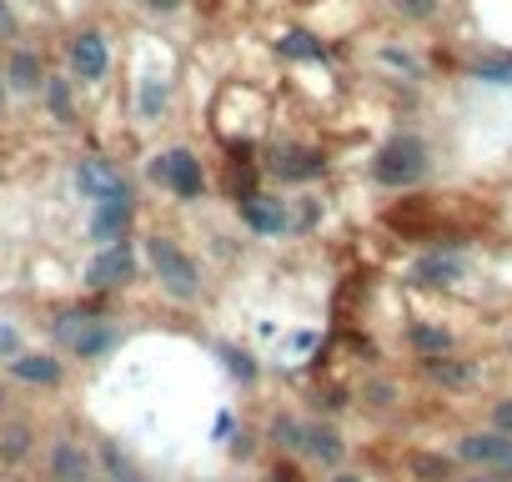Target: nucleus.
Here are the masks:
<instances>
[{
    "mask_svg": "<svg viewBox=\"0 0 512 482\" xmlns=\"http://www.w3.org/2000/svg\"><path fill=\"white\" fill-rule=\"evenodd\" d=\"M146 262H151V272H156V282L171 302H196L201 297V272L181 252L176 236H146Z\"/></svg>",
    "mask_w": 512,
    "mask_h": 482,
    "instance_id": "1",
    "label": "nucleus"
},
{
    "mask_svg": "<svg viewBox=\"0 0 512 482\" xmlns=\"http://www.w3.org/2000/svg\"><path fill=\"white\" fill-rule=\"evenodd\" d=\"M427 171H432V151H427L422 136H392V141L372 156V181H377V186H392V191L417 186Z\"/></svg>",
    "mask_w": 512,
    "mask_h": 482,
    "instance_id": "2",
    "label": "nucleus"
},
{
    "mask_svg": "<svg viewBox=\"0 0 512 482\" xmlns=\"http://www.w3.org/2000/svg\"><path fill=\"white\" fill-rule=\"evenodd\" d=\"M151 181H156V186H166V191H171V196H181V201H196V196L206 191V171H201V161H196L186 146L151 156Z\"/></svg>",
    "mask_w": 512,
    "mask_h": 482,
    "instance_id": "3",
    "label": "nucleus"
},
{
    "mask_svg": "<svg viewBox=\"0 0 512 482\" xmlns=\"http://www.w3.org/2000/svg\"><path fill=\"white\" fill-rule=\"evenodd\" d=\"M56 337H61V347L66 352H76L81 362H91V357H106L111 347H116V327L106 322V317H61L56 322Z\"/></svg>",
    "mask_w": 512,
    "mask_h": 482,
    "instance_id": "4",
    "label": "nucleus"
},
{
    "mask_svg": "<svg viewBox=\"0 0 512 482\" xmlns=\"http://www.w3.org/2000/svg\"><path fill=\"white\" fill-rule=\"evenodd\" d=\"M457 457L472 462V467H487V472H502L512 482V437L507 432H467L457 437Z\"/></svg>",
    "mask_w": 512,
    "mask_h": 482,
    "instance_id": "5",
    "label": "nucleus"
},
{
    "mask_svg": "<svg viewBox=\"0 0 512 482\" xmlns=\"http://www.w3.org/2000/svg\"><path fill=\"white\" fill-rule=\"evenodd\" d=\"M131 277H136V252H131V241H111V247H101V252L86 262V287H96V292L126 287Z\"/></svg>",
    "mask_w": 512,
    "mask_h": 482,
    "instance_id": "6",
    "label": "nucleus"
},
{
    "mask_svg": "<svg viewBox=\"0 0 512 482\" xmlns=\"http://www.w3.org/2000/svg\"><path fill=\"white\" fill-rule=\"evenodd\" d=\"M131 216H136V201H131V191H121V196H106V201H96V206H91L86 231H91V241L111 247V241H126Z\"/></svg>",
    "mask_w": 512,
    "mask_h": 482,
    "instance_id": "7",
    "label": "nucleus"
},
{
    "mask_svg": "<svg viewBox=\"0 0 512 482\" xmlns=\"http://www.w3.org/2000/svg\"><path fill=\"white\" fill-rule=\"evenodd\" d=\"M76 191H81L86 201H106V196H121V191H131V186H126V176H121L111 161H101V156H86V161H76Z\"/></svg>",
    "mask_w": 512,
    "mask_h": 482,
    "instance_id": "8",
    "label": "nucleus"
},
{
    "mask_svg": "<svg viewBox=\"0 0 512 482\" xmlns=\"http://www.w3.org/2000/svg\"><path fill=\"white\" fill-rule=\"evenodd\" d=\"M462 277H467V257H457V252H422L412 262L417 287H457Z\"/></svg>",
    "mask_w": 512,
    "mask_h": 482,
    "instance_id": "9",
    "label": "nucleus"
},
{
    "mask_svg": "<svg viewBox=\"0 0 512 482\" xmlns=\"http://www.w3.org/2000/svg\"><path fill=\"white\" fill-rule=\"evenodd\" d=\"M241 221L256 231V236H282L287 226H292V216H287V201H277V196H241Z\"/></svg>",
    "mask_w": 512,
    "mask_h": 482,
    "instance_id": "10",
    "label": "nucleus"
},
{
    "mask_svg": "<svg viewBox=\"0 0 512 482\" xmlns=\"http://www.w3.org/2000/svg\"><path fill=\"white\" fill-rule=\"evenodd\" d=\"M91 477H96L91 452L76 437H56V447H51V482H91Z\"/></svg>",
    "mask_w": 512,
    "mask_h": 482,
    "instance_id": "11",
    "label": "nucleus"
},
{
    "mask_svg": "<svg viewBox=\"0 0 512 482\" xmlns=\"http://www.w3.org/2000/svg\"><path fill=\"white\" fill-rule=\"evenodd\" d=\"M322 166H327L322 151H312V146H282L277 161H272V176L277 181H317Z\"/></svg>",
    "mask_w": 512,
    "mask_h": 482,
    "instance_id": "12",
    "label": "nucleus"
},
{
    "mask_svg": "<svg viewBox=\"0 0 512 482\" xmlns=\"http://www.w3.org/2000/svg\"><path fill=\"white\" fill-rule=\"evenodd\" d=\"M106 66H111V56H106V36L86 31V36L71 41V71H76L81 81H101Z\"/></svg>",
    "mask_w": 512,
    "mask_h": 482,
    "instance_id": "13",
    "label": "nucleus"
},
{
    "mask_svg": "<svg viewBox=\"0 0 512 482\" xmlns=\"http://www.w3.org/2000/svg\"><path fill=\"white\" fill-rule=\"evenodd\" d=\"M302 452H307L312 462H322V467H337V462L347 457V442H342L337 427H327V422H307V427H302Z\"/></svg>",
    "mask_w": 512,
    "mask_h": 482,
    "instance_id": "14",
    "label": "nucleus"
},
{
    "mask_svg": "<svg viewBox=\"0 0 512 482\" xmlns=\"http://www.w3.org/2000/svg\"><path fill=\"white\" fill-rule=\"evenodd\" d=\"M11 377H21L31 387H61L66 367L51 352H21V357H11Z\"/></svg>",
    "mask_w": 512,
    "mask_h": 482,
    "instance_id": "15",
    "label": "nucleus"
},
{
    "mask_svg": "<svg viewBox=\"0 0 512 482\" xmlns=\"http://www.w3.org/2000/svg\"><path fill=\"white\" fill-rule=\"evenodd\" d=\"M427 377L437 382V387H447V392H462V387H472L477 382V367L472 362H457V357H427Z\"/></svg>",
    "mask_w": 512,
    "mask_h": 482,
    "instance_id": "16",
    "label": "nucleus"
},
{
    "mask_svg": "<svg viewBox=\"0 0 512 482\" xmlns=\"http://www.w3.org/2000/svg\"><path fill=\"white\" fill-rule=\"evenodd\" d=\"M407 347L422 352V357H442L452 347V332L447 327H432V322H412L407 327Z\"/></svg>",
    "mask_w": 512,
    "mask_h": 482,
    "instance_id": "17",
    "label": "nucleus"
},
{
    "mask_svg": "<svg viewBox=\"0 0 512 482\" xmlns=\"http://www.w3.org/2000/svg\"><path fill=\"white\" fill-rule=\"evenodd\" d=\"M11 86H16V91H41V86H46V76H41V61L21 51V56L11 61Z\"/></svg>",
    "mask_w": 512,
    "mask_h": 482,
    "instance_id": "18",
    "label": "nucleus"
},
{
    "mask_svg": "<svg viewBox=\"0 0 512 482\" xmlns=\"http://www.w3.org/2000/svg\"><path fill=\"white\" fill-rule=\"evenodd\" d=\"M412 472H417L422 482H447V477H452V457H442V452H417V457H412Z\"/></svg>",
    "mask_w": 512,
    "mask_h": 482,
    "instance_id": "19",
    "label": "nucleus"
},
{
    "mask_svg": "<svg viewBox=\"0 0 512 482\" xmlns=\"http://www.w3.org/2000/svg\"><path fill=\"white\" fill-rule=\"evenodd\" d=\"M282 56H297V61H322V41L307 36V31H287L282 36Z\"/></svg>",
    "mask_w": 512,
    "mask_h": 482,
    "instance_id": "20",
    "label": "nucleus"
},
{
    "mask_svg": "<svg viewBox=\"0 0 512 482\" xmlns=\"http://www.w3.org/2000/svg\"><path fill=\"white\" fill-rule=\"evenodd\" d=\"M302 427H307V422H297V417L282 412V417H272V442L287 447V452H302Z\"/></svg>",
    "mask_w": 512,
    "mask_h": 482,
    "instance_id": "21",
    "label": "nucleus"
},
{
    "mask_svg": "<svg viewBox=\"0 0 512 482\" xmlns=\"http://www.w3.org/2000/svg\"><path fill=\"white\" fill-rule=\"evenodd\" d=\"M0 357H6V362L21 357V332H16L11 322H0Z\"/></svg>",
    "mask_w": 512,
    "mask_h": 482,
    "instance_id": "22",
    "label": "nucleus"
},
{
    "mask_svg": "<svg viewBox=\"0 0 512 482\" xmlns=\"http://www.w3.org/2000/svg\"><path fill=\"white\" fill-rule=\"evenodd\" d=\"M477 76H487V81H502V86H507V81H512V61H482V66H477Z\"/></svg>",
    "mask_w": 512,
    "mask_h": 482,
    "instance_id": "23",
    "label": "nucleus"
},
{
    "mask_svg": "<svg viewBox=\"0 0 512 482\" xmlns=\"http://www.w3.org/2000/svg\"><path fill=\"white\" fill-rule=\"evenodd\" d=\"M492 427L512 437V397H502V402H492Z\"/></svg>",
    "mask_w": 512,
    "mask_h": 482,
    "instance_id": "24",
    "label": "nucleus"
},
{
    "mask_svg": "<svg viewBox=\"0 0 512 482\" xmlns=\"http://www.w3.org/2000/svg\"><path fill=\"white\" fill-rule=\"evenodd\" d=\"M46 96H51L56 116H71V101H66V86H61V81H46Z\"/></svg>",
    "mask_w": 512,
    "mask_h": 482,
    "instance_id": "25",
    "label": "nucleus"
},
{
    "mask_svg": "<svg viewBox=\"0 0 512 482\" xmlns=\"http://www.w3.org/2000/svg\"><path fill=\"white\" fill-rule=\"evenodd\" d=\"M407 16H432V0H397Z\"/></svg>",
    "mask_w": 512,
    "mask_h": 482,
    "instance_id": "26",
    "label": "nucleus"
},
{
    "mask_svg": "<svg viewBox=\"0 0 512 482\" xmlns=\"http://www.w3.org/2000/svg\"><path fill=\"white\" fill-rule=\"evenodd\" d=\"M141 6H146V11H161V16H171V11L181 6V0H141Z\"/></svg>",
    "mask_w": 512,
    "mask_h": 482,
    "instance_id": "27",
    "label": "nucleus"
},
{
    "mask_svg": "<svg viewBox=\"0 0 512 482\" xmlns=\"http://www.w3.org/2000/svg\"><path fill=\"white\" fill-rule=\"evenodd\" d=\"M462 482H507V477H502V472H487V467H477V472H472V477H462Z\"/></svg>",
    "mask_w": 512,
    "mask_h": 482,
    "instance_id": "28",
    "label": "nucleus"
},
{
    "mask_svg": "<svg viewBox=\"0 0 512 482\" xmlns=\"http://www.w3.org/2000/svg\"><path fill=\"white\" fill-rule=\"evenodd\" d=\"M327 482H362V472H332Z\"/></svg>",
    "mask_w": 512,
    "mask_h": 482,
    "instance_id": "29",
    "label": "nucleus"
},
{
    "mask_svg": "<svg viewBox=\"0 0 512 482\" xmlns=\"http://www.w3.org/2000/svg\"><path fill=\"white\" fill-rule=\"evenodd\" d=\"M0 31H11V11H6V0H0Z\"/></svg>",
    "mask_w": 512,
    "mask_h": 482,
    "instance_id": "30",
    "label": "nucleus"
},
{
    "mask_svg": "<svg viewBox=\"0 0 512 482\" xmlns=\"http://www.w3.org/2000/svg\"><path fill=\"white\" fill-rule=\"evenodd\" d=\"M111 482H151V477H136V472H126V477H111Z\"/></svg>",
    "mask_w": 512,
    "mask_h": 482,
    "instance_id": "31",
    "label": "nucleus"
},
{
    "mask_svg": "<svg viewBox=\"0 0 512 482\" xmlns=\"http://www.w3.org/2000/svg\"><path fill=\"white\" fill-rule=\"evenodd\" d=\"M0 106H6V86H0Z\"/></svg>",
    "mask_w": 512,
    "mask_h": 482,
    "instance_id": "32",
    "label": "nucleus"
},
{
    "mask_svg": "<svg viewBox=\"0 0 512 482\" xmlns=\"http://www.w3.org/2000/svg\"><path fill=\"white\" fill-rule=\"evenodd\" d=\"M0 407H6V392H0Z\"/></svg>",
    "mask_w": 512,
    "mask_h": 482,
    "instance_id": "33",
    "label": "nucleus"
}]
</instances>
